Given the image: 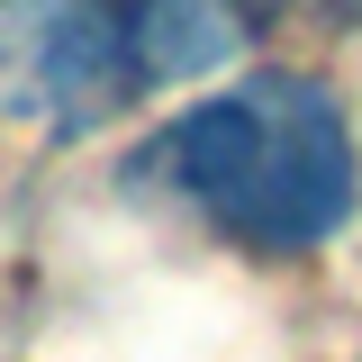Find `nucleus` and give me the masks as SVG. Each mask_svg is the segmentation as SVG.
Returning <instances> with one entry per match:
<instances>
[{
    "instance_id": "nucleus-3",
    "label": "nucleus",
    "mask_w": 362,
    "mask_h": 362,
    "mask_svg": "<svg viewBox=\"0 0 362 362\" xmlns=\"http://www.w3.org/2000/svg\"><path fill=\"white\" fill-rule=\"evenodd\" d=\"M245 18H281V9H317V18H354L362 0H235Z\"/></svg>"
},
{
    "instance_id": "nucleus-2",
    "label": "nucleus",
    "mask_w": 362,
    "mask_h": 362,
    "mask_svg": "<svg viewBox=\"0 0 362 362\" xmlns=\"http://www.w3.org/2000/svg\"><path fill=\"white\" fill-rule=\"evenodd\" d=\"M145 18L136 0H0V109L45 118L54 136H82L145 100Z\"/></svg>"
},
{
    "instance_id": "nucleus-1",
    "label": "nucleus",
    "mask_w": 362,
    "mask_h": 362,
    "mask_svg": "<svg viewBox=\"0 0 362 362\" xmlns=\"http://www.w3.org/2000/svg\"><path fill=\"white\" fill-rule=\"evenodd\" d=\"M154 163L245 254H308L354 218V127L308 73H254L245 90L199 100Z\"/></svg>"
}]
</instances>
